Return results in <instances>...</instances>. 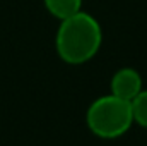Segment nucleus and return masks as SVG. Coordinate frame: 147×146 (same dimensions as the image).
<instances>
[{
    "label": "nucleus",
    "mask_w": 147,
    "mask_h": 146,
    "mask_svg": "<svg viewBox=\"0 0 147 146\" xmlns=\"http://www.w3.org/2000/svg\"><path fill=\"white\" fill-rule=\"evenodd\" d=\"M103 41L99 23L87 12H77L60 23L57 31V52L67 64L79 65L91 60Z\"/></svg>",
    "instance_id": "nucleus-1"
},
{
    "label": "nucleus",
    "mask_w": 147,
    "mask_h": 146,
    "mask_svg": "<svg viewBox=\"0 0 147 146\" xmlns=\"http://www.w3.org/2000/svg\"><path fill=\"white\" fill-rule=\"evenodd\" d=\"M89 131L101 139H116L134 124L130 102L115 95H105L94 100L86 113Z\"/></svg>",
    "instance_id": "nucleus-2"
},
{
    "label": "nucleus",
    "mask_w": 147,
    "mask_h": 146,
    "mask_svg": "<svg viewBox=\"0 0 147 146\" xmlns=\"http://www.w3.org/2000/svg\"><path fill=\"white\" fill-rule=\"evenodd\" d=\"M142 91V77L132 67L118 69L111 77V95L132 102Z\"/></svg>",
    "instance_id": "nucleus-3"
},
{
    "label": "nucleus",
    "mask_w": 147,
    "mask_h": 146,
    "mask_svg": "<svg viewBox=\"0 0 147 146\" xmlns=\"http://www.w3.org/2000/svg\"><path fill=\"white\" fill-rule=\"evenodd\" d=\"M45 7L48 9L51 16L63 21L74 14L80 12L82 0H45Z\"/></svg>",
    "instance_id": "nucleus-4"
},
{
    "label": "nucleus",
    "mask_w": 147,
    "mask_h": 146,
    "mask_svg": "<svg viewBox=\"0 0 147 146\" xmlns=\"http://www.w3.org/2000/svg\"><path fill=\"white\" fill-rule=\"evenodd\" d=\"M132 117L134 124L147 129V89H142L132 102Z\"/></svg>",
    "instance_id": "nucleus-5"
}]
</instances>
